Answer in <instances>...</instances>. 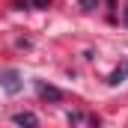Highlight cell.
Masks as SVG:
<instances>
[{"label": "cell", "instance_id": "cell-3", "mask_svg": "<svg viewBox=\"0 0 128 128\" xmlns=\"http://www.w3.org/2000/svg\"><path fill=\"white\" fill-rule=\"evenodd\" d=\"M68 122L72 125H98V119L90 113H68Z\"/></svg>", "mask_w": 128, "mask_h": 128}, {"label": "cell", "instance_id": "cell-9", "mask_svg": "<svg viewBox=\"0 0 128 128\" xmlns=\"http://www.w3.org/2000/svg\"><path fill=\"white\" fill-rule=\"evenodd\" d=\"M125 72H128V68H125Z\"/></svg>", "mask_w": 128, "mask_h": 128}, {"label": "cell", "instance_id": "cell-4", "mask_svg": "<svg viewBox=\"0 0 128 128\" xmlns=\"http://www.w3.org/2000/svg\"><path fill=\"white\" fill-rule=\"evenodd\" d=\"M12 122H15V125H39L36 113H15V116H12Z\"/></svg>", "mask_w": 128, "mask_h": 128}, {"label": "cell", "instance_id": "cell-1", "mask_svg": "<svg viewBox=\"0 0 128 128\" xmlns=\"http://www.w3.org/2000/svg\"><path fill=\"white\" fill-rule=\"evenodd\" d=\"M0 84H3V90H6L9 96L21 92V74H18L15 68H6V72H0Z\"/></svg>", "mask_w": 128, "mask_h": 128}, {"label": "cell", "instance_id": "cell-6", "mask_svg": "<svg viewBox=\"0 0 128 128\" xmlns=\"http://www.w3.org/2000/svg\"><path fill=\"white\" fill-rule=\"evenodd\" d=\"M125 74H128V72H122V68H119V72H113V74H110V84H122V80H125Z\"/></svg>", "mask_w": 128, "mask_h": 128}, {"label": "cell", "instance_id": "cell-7", "mask_svg": "<svg viewBox=\"0 0 128 128\" xmlns=\"http://www.w3.org/2000/svg\"><path fill=\"white\" fill-rule=\"evenodd\" d=\"M33 6H36V9H48V3H51V0H30Z\"/></svg>", "mask_w": 128, "mask_h": 128}, {"label": "cell", "instance_id": "cell-2", "mask_svg": "<svg viewBox=\"0 0 128 128\" xmlns=\"http://www.w3.org/2000/svg\"><path fill=\"white\" fill-rule=\"evenodd\" d=\"M36 92L42 98H51V101H60V98H63V92H60L57 86H48V84H42V80L36 84Z\"/></svg>", "mask_w": 128, "mask_h": 128}, {"label": "cell", "instance_id": "cell-5", "mask_svg": "<svg viewBox=\"0 0 128 128\" xmlns=\"http://www.w3.org/2000/svg\"><path fill=\"white\" fill-rule=\"evenodd\" d=\"M80 9L84 12H92V9H98V0H80Z\"/></svg>", "mask_w": 128, "mask_h": 128}, {"label": "cell", "instance_id": "cell-8", "mask_svg": "<svg viewBox=\"0 0 128 128\" xmlns=\"http://www.w3.org/2000/svg\"><path fill=\"white\" fill-rule=\"evenodd\" d=\"M125 24H128V12H125Z\"/></svg>", "mask_w": 128, "mask_h": 128}]
</instances>
